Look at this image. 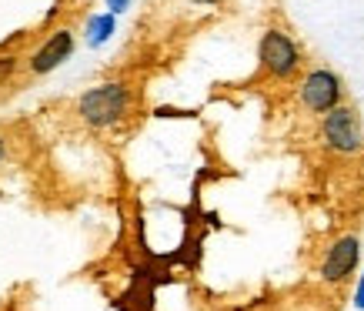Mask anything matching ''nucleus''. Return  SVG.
Returning a JSON list of instances; mask_svg holds the SVG:
<instances>
[{
  "mask_svg": "<svg viewBox=\"0 0 364 311\" xmlns=\"http://www.w3.org/2000/svg\"><path fill=\"white\" fill-rule=\"evenodd\" d=\"M127 111H131V88L121 84V80L97 84L87 94H80V100H77V114L84 117V124L97 127V131L121 124L127 117Z\"/></svg>",
  "mask_w": 364,
  "mask_h": 311,
  "instance_id": "nucleus-1",
  "label": "nucleus"
},
{
  "mask_svg": "<svg viewBox=\"0 0 364 311\" xmlns=\"http://www.w3.org/2000/svg\"><path fill=\"white\" fill-rule=\"evenodd\" d=\"M257 64H261V78L291 80L301 70L304 57H301V47L294 44L291 33L281 27H267L261 33V44H257Z\"/></svg>",
  "mask_w": 364,
  "mask_h": 311,
  "instance_id": "nucleus-2",
  "label": "nucleus"
},
{
  "mask_svg": "<svg viewBox=\"0 0 364 311\" xmlns=\"http://www.w3.org/2000/svg\"><path fill=\"white\" fill-rule=\"evenodd\" d=\"M321 141L328 151L334 154H361L364 151V127H361V117L354 111L351 104H338L334 111H328L321 117Z\"/></svg>",
  "mask_w": 364,
  "mask_h": 311,
  "instance_id": "nucleus-3",
  "label": "nucleus"
},
{
  "mask_svg": "<svg viewBox=\"0 0 364 311\" xmlns=\"http://www.w3.org/2000/svg\"><path fill=\"white\" fill-rule=\"evenodd\" d=\"M298 100L308 114L324 117L338 104H344V80L334 74L331 67H311L298 84Z\"/></svg>",
  "mask_w": 364,
  "mask_h": 311,
  "instance_id": "nucleus-4",
  "label": "nucleus"
},
{
  "mask_svg": "<svg viewBox=\"0 0 364 311\" xmlns=\"http://www.w3.org/2000/svg\"><path fill=\"white\" fill-rule=\"evenodd\" d=\"M358 261H361V238L358 234H341L324 251V261H321L318 275L324 285H344L358 271Z\"/></svg>",
  "mask_w": 364,
  "mask_h": 311,
  "instance_id": "nucleus-5",
  "label": "nucleus"
},
{
  "mask_svg": "<svg viewBox=\"0 0 364 311\" xmlns=\"http://www.w3.org/2000/svg\"><path fill=\"white\" fill-rule=\"evenodd\" d=\"M70 54H74V33L67 31V27H60V31H54L44 44L33 51L31 74H50V70H57L64 60H70Z\"/></svg>",
  "mask_w": 364,
  "mask_h": 311,
  "instance_id": "nucleus-6",
  "label": "nucleus"
},
{
  "mask_svg": "<svg viewBox=\"0 0 364 311\" xmlns=\"http://www.w3.org/2000/svg\"><path fill=\"white\" fill-rule=\"evenodd\" d=\"M117 31V21H114V14H97V17H90L87 21V44L90 47H100L111 41V33Z\"/></svg>",
  "mask_w": 364,
  "mask_h": 311,
  "instance_id": "nucleus-7",
  "label": "nucleus"
},
{
  "mask_svg": "<svg viewBox=\"0 0 364 311\" xmlns=\"http://www.w3.org/2000/svg\"><path fill=\"white\" fill-rule=\"evenodd\" d=\"M354 308L364 311V271H361V278H358V291H354Z\"/></svg>",
  "mask_w": 364,
  "mask_h": 311,
  "instance_id": "nucleus-8",
  "label": "nucleus"
},
{
  "mask_svg": "<svg viewBox=\"0 0 364 311\" xmlns=\"http://www.w3.org/2000/svg\"><path fill=\"white\" fill-rule=\"evenodd\" d=\"M107 7H111V14H124L131 7V0H107Z\"/></svg>",
  "mask_w": 364,
  "mask_h": 311,
  "instance_id": "nucleus-9",
  "label": "nucleus"
},
{
  "mask_svg": "<svg viewBox=\"0 0 364 311\" xmlns=\"http://www.w3.org/2000/svg\"><path fill=\"white\" fill-rule=\"evenodd\" d=\"M191 4H200V7H221L224 0H191Z\"/></svg>",
  "mask_w": 364,
  "mask_h": 311,
  "instance_id": "nucleus-10",
  "label": "nucleus"
},
{
  "mask_svg": "<svg viewBox=\"0 0 364 311\" xmlns=\"http://www.w3.org/2000/svg\"><path fill=\"white\" fill-rule=\"evenodd\" d=\"M4 154H7V144H4V137H0V161H4Z\"/></svg>",
  "mask_w": 364,
  "mask_h": 311,
  "instance_id": "nucleus-11",
  "label": "nucleus"
}]
</instances>
